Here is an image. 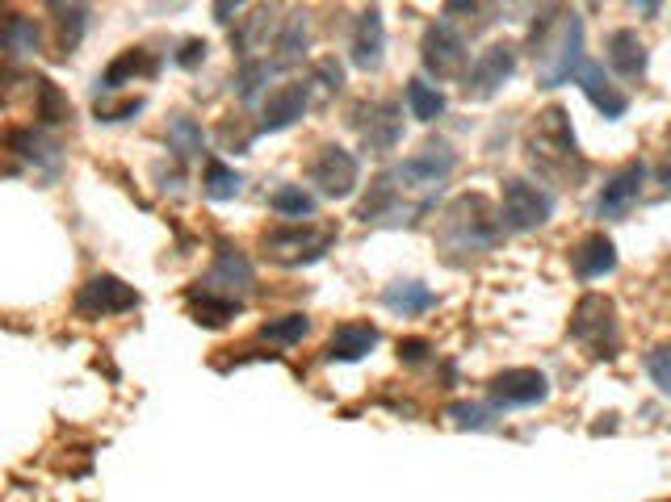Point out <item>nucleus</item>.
Listing matches in <instances>:
<instances>
[{
	"label": "nucleus",
	"mask_w": 671,
	"mask_h": 502,
	"mask_svg": "<svg viewBox=\"0 0 671 502\" xmlns=\"http://www.w3.org/2000/svg\"><path fill=\"white\" fill-rule=\"evenodd\" d=\"M315 193H307L303 185H282L268 193V209L282 214L286 223H311L315 218Z\"/></svg>",
	"instance_id": "28"
},
{
	"label": "nucleus",
	"mask_w": 671,
	"mask_h": 502,
	"mask_svg": "<svg viewBox=\"0 0 671 502\" xmlns=\"http://www.w3.org/2000/svg\"><path fill=\"white\" fill-rule=\"evenodd\" d=\"M647 372H651L654 386L671 398V344H659V348L647 352Z\"/></svg>",
	"instance_id": "36"
},
{
	"label": "nucleus",
	"mask_w": 671,
	"mask_h": 502,
	"mask_svg": "<svg viewBox=\"0 0 671 502\" xmlns=\"http://www.w3.org/2000/svg\"><path fill=\"white\" fill-rule=\"evenodd\" d=\"M336 239H340L336 223H282L261 235V252L277 268H307L324 260Z\"/></svg>",
	"instance_id": "3"
},
{
	"label": "nucleus",
	"mask_w": 671,
	"mask_h": 502,
	"mask_svg": "<svg viewBox=\"0 0 671 502\" xmlns=\"http://www.w3.org/2000/svg\"><path fill=\"white\" fill-rule=\"evenodd\" d=\"M525 155L541 181H550L558 188H576L588 176V160L579 155L576 131H571V113L562 105H546L529 122L525 131Z\"/></svg>",
	"instance_id": "1"
},
{
	"label": "nucleus",
	"mask_w": 671,
	"mask_h": 502,
	"mask_svg": "<svg viewBox=\"0 0 671 502\" xmlns=\"http://www.w3.org/2000/svg\"><path fill=\"white\" fill-rule=\"evenodd\" d=\"M642 185H647V164H642V160L621 164L613 176L604 181L600 197H596V218H621V214L642 197Z\"/></svg>",
	"instance_id": "15"
},
{
	"label": "nucleus",
	"mask_w": 671,
	"mask_h": 502,
	"mask_svg": "<svg viewBox=\"0 0 671 502\" xmlns=\"http://www.w3.org/2000/svg\"><path fill=\"white\" fill-rule=\"evenodd\" d=\"M550 214H555V197L546 193V188H537L533 181H504V202H499V223L504 230H537V226L550 223Z\"/></svg>",
	"instance_id": "7"
},
{
	"label": "nucleus",
	"mask_w": 671,
	"mask_h": 502,
	"mask_svg": "<svg viewBox=\"0 0 671 502\" xmlns=\"http://www.w3.org/2000/svg\"><path fill=\"white\" fill-rule=\"evenodd\" d=\"M240 188H244V176L227 167L223 160H206V172H202V193L211 197V202H231V197H240Z\"/></svg>",
	"instance_id": "32"
},
{
	"label": "nucleus",
	"mask_w": 671,
	"mask_h": 502,
	"mask_svg": "<svg viewBox=\"0 0 671 502\" xmlns=\"http://www.w3.org/2000/svg\"><path fill=\"white\" fill-rule=\"evenodd\" d=\"M487 393H491V402L504 410L537 407V402L550 398V377L541 369H504L487 381Z\"/></svg>",
	"instance_id": "13"
},
{
	"label": "nucleus",
	"mask_w": 671,
	"mask_h": 502,
	"mask_svg": "<svg viewBox=\"0 0 671 502\" xmlns=\"http://www.w3.org/2000/svg\"><path fill=\"white\" fill-rule=\"evenodd\" d=\"M273 68H289V63H298V59L307 55V18H286V25H282V34H277V42H273Z\"/></svg>",
	"instance_id": "31"
},
{
	"label": "nucleus",
	"mask_w": 671,
	"mask_h": 502,
	"mask_svg": "<svg viewBox=\"0 0 671 502\" xmlns=\"http://www.w3.org/2000/svg\"><path fill=\"white\" fill-rule=\"evenodd\" d=\"M571 339L596 360H617L621 356V322H617L613 298L583 294L571 310Z\"/></svg>",
	"instance_id": "4"
},
{
	"label": "nucleus",
	"mask_w": 671,
	"mask_h": 502,
	"mask_svg": "<svg viewBox=\"0 0 671 502\" xmlns=\"http://www.w3.org/2000/svg\"><path fill=\"white\" fill-rule=\"evenodd\" d=\"M214 13H218V21H223V25H231V13H235V4H214Z\"/></svg>",
	"instance_id": "41"
},
{
	"label": "nucleus",
	"mask_w": 671,
	"mask_h": 502,
	"mask_svg": "<svg viewBox=\"0 0 671 502\" xmlns=\"http://www.w3.org/2000/svg\"><path fill=\"white\" fill-rule=\"evenodd\" d=\"M348 51H353V63L362 72H378L386 55V25L378 9H362L357 21H353V38H348Z\"/></svg>",
	"instance_id": "18"
},
{
	"label": "nucleus",
	"mask_w": 671,
	"mask_h": 502,
	"mask_svg": "<svg viewBox=\"0 0 671 502\" xmlns=\"http://www.w3.org/2000/svg\"><path fill=\"white\" fill-rule=\"evenodd\" d=\"M403 101H407V113L416 117V122H437L445 113V93L437 84H428V80H407V89H403Z\"/></svg>",
	"instance_id": "30"
},
{
	"label": "nucleus",
	"mask_w": 671,
	"mask_h": 502,
	"mask_svg": "<svg viewBox=\"0 0 671 502\" xmlns=\"http://www.w3.org/2000/svg\"><path fill=\"white\" fill-rule=\"evenodd\" d=\"M517 63L520 55L512 42H491V47L479 51L475 63H470V72L461 80V96H466V101H491V96L517 75Z\"/></svg>",
	"instance_id": "8"
},
{
	"label": "nucleus",
	"mask_w": 671,
	"mask_h": 502,
	"mask_svg": "<svg viewBox=\"0 0 671 502\" xmlns=\"http://www.w3.org/2000/svg\"><path fill=\"white\" fill-rule=\"evenodd\" d=\"M206 51H211V47H206L202 38H185V42H181V51L173 55V63L176 68H185V72H193V68L206 59Z\"/></svg>",
	"instance_id": "39"
},
{
	"label": "nucleus",
	"mask_w": 671,
	"mask_h": 502,
	"mask_svg": "<svg viewBox=\"0 0 671 502\" xmlns=\"http://www.w3.org/2000/svg\"><path fill=\"white\" fill-rule=\"evenodd\" d=\"M458 164V155L449 143H424L416 155H407L399 167H395V176L403 181V188L411 193V188H428V193H437V188L449 181V172Z\"/></svg>",
	"instance_id": "12"
},
{
	"label": "nucleus",
	"mask_w": 671,
	"mask_h": 502,
	"mask_svg": "<svg viewBox=\"0 0 671 502\" xmlns=\"http://www.w3.org/2000/svg\"><path fill=\"white\" fill-rule=\"evenodd\" d=\"M155 72H160V59H152V51H143V47H131V51H122V55L101 72L96 89H101V93H118L122 84H134L139 75H155Z\"/></svg>",
	"instance_id": "24"
},
{
	"label": "nucleus",
	"mask_w": 671,
	"mask_h": 502,
	"mask_svg": "<svg viewBox=\"0 0 671 502\" xmlns=\"http://www.w3.org/2000/svg\"><path fill=\"white\" fill-rule=\"evenodd\" d=\"M378 327L374 322H340L336 331L327 335L324 344V360H332V365H357V360H365V356L378 348Z\"/></svg>",
	"instance_id": "20"
},
{
	"label": "nucleus",
	"mask_w": 671,
	"mask_h": 502,
	"mask_svg": "<svg viewBox=\"0 0 671 502\" xmlns=\"http://www.w3.org/2000/svg\"><path fill=\"white\" fill-rule=\"evenodd\" d=\"M311 335V318L307 315H282V318H268V322H261V339H268V344H303Z\"/></svg>",
	"instance_id": "34"
},
{
	"label": "nucleus",
	"mask_w": 671,
	"mask_h": 502,
	"mask_svg": "<svg viewBox=\"0 0 671 502\" xmlns=\"http://www.w3.org/2000/svg\"><path fill=\"white\" fill-rule=\"evenodd\" d=\"M420 63L428 75H437L445 84H454V80H466L470 72V51H466V38L449 25V21H433L420 38Z\"/></svg>",
	"instance_id": "6"
},
{
	"label": "nucleus",
	"mask_w": 671,
	"mask_h": 502,
	"mask_svg": "<svg viewBox=\"0 0 671 502\" xmlns=\"http://www.w3.org/2000/svg\"><path fill=\"white\" fill-rule=\"evenodd\" d=\"M403 181L395 176V167H386V172H378L374 176V185H369V193H365V202L357 205V218H362L365 226L369 223H403Z\"/></svg>",
	"instance_id": "19"
},
{
	"label": "nucleus",
	"mask_w": 671,
	"mask_h": 502,
	"mask_svg": "<svg viewBox=\"0 0 671 502\" xmlns=\"http://www.w3.org/2000/svg\"><path fill=\"white\" fill-rule=\"evenodd\" d=\"M499 235H504L499 209H491L482 193H461L437 218V247H441L445 264H454V268H466L470 260L496 252Z\"/></svg>",
	"instance_id": "2"
},
{
	"label": "nucleus",
	"mask_w": 671,
	"mask_h": 502,
	"mask_svg": "<svg viewBox=\"0 0 671 502\" xmlns=\"http://www.w3.org/2000/svg\"><path fill=\"white\" fill-rule=\"evenodd\" d=\"M668 143H671V134H668Z\"/></svg>",
	"instance_id": "42"
},
{
	"label": "nucleus",
	"mask_w": 671,
	"mask_h": 502,
	"mask_svg": "<svg viewBox=\"0 0 671 502\" xmlns=\"http://www.w3.org/2000/svg\"><path fill=\"white\" fill-rule=\"evenodd\" d=\"M169 147H173L176 160H197L206 151V134H202V126L193 117L176 113L173 122H169Z\"/></svg>",
	"instance_id": "33"
},
{
	"label": "nucleus",
	"mask_w": 671,
	"mask_h": 502,
	"mask_svg": "<svg viewBox=\"0 0 671 502\" xmlns=\"http://www.w3.org/2000/svg\"><path fill=\"white\" fill-rule=\"evenodd\" d=\"M311 84H315V80H286V84H277V89L265 96L256 134H277V131H289L294 122H303V113H307L311 105Z\"/></svg>",
	"instance_id": "14"
},
{
	"label": "nucleus",
	"mask_w": 671,
	"mask_h": 502,
	"mask_svg": "<svg viewBox=\"0 0 671 502\" xmlns=\"http://www.w3.org/2000/svg\"><path fill=\"white\" fill-rule=\"evenodd\" d=\"M307 181L327 202H345V197H353L357 185H362V164H357V155L345 151L340 143H324V147L311 155Z\"/></svg>",
	"instance_id": "5"
},
{
	"label": "nucleus",
	"mask_w": 671,
	"mask_h": 502,
	"mask_svg": "<svg viewBox=\"0 0 671 502\" xmlns=\"http://www.w3.org/2000/svg\"><path fill=\"white\" fill-rule=\"evenodd\" d=\"M348 126L357 131L365 151H395L403 139V110L395 101H357L348 110Z\"/></svg>",
	"instance_id": "9"
},
{
	"label": "nucleus",
	"mask_w": 671,
	"mask_h": 502,
	"mask_svg": "<svg viewBox=\"0 0 671 502\" xmlns=\"http://www.w3.org/2000/svg\"><path fill=\"white\" fill-rule=\"evenodd\" d=\"M30 84H34V122H39V126H63V122L72 117L68 93L59 89L51 75H34Z\"/></svg>",
	"instance_id": "26"
},
{
	"label": "nucleus",
	"mask_w": 671,
	"mask_h": 502,
	"mask_svg": "<svg viewBox=\"0 0 671 502\" xmlns=\"http://www.w3.org/2000/svg\"><path fill=\"white\" fill-rule=\"evenodd\" d=\"M445 414L454 419V428H470V431H487L491 423H496V410L482 407V402H449L445 407Z\"/></svg>",
	"instance_id": "35"
},
{
	"label": "nucleus",
	"mask_w": 671,
	"mask_h": 502,
	"mask_svg": "<svg viewBox=\"0 0 671 502\" xmlns=\"http://www.w3.org/2000/svg\"><path fill=\"white\" fill-rule=\"evenodd\" d=\"M571 268H576L579 280H596V277H609L617 268V247L609 235H600V230H592V235H583V239L571 247Z\"/></svg>",
	"instance_id": "21"
},
{
	"label": "nucleus",
	"mask_w": 671,
	"mask_h": 502,
	"mask_svg": "<svg viewBox=\"0 0 671 502\" xmlns=\"http://www.w3.org/2000/svg\"><path fill=\"white\" fill-rule=\"evenodd\" d=\"M604 55H609V68H613L621 80H642L647 75V42L638 38V30H613L609 42H604Z\"/></svg>",
	"instance_id": "22"
},
{
	"label": "nucleus",
	"mask_w": 671,
	"mask_h": 502,
	"mask_svg": "<svg viewBox=\"0 0 671 502\" xmlns=\"http://www.w3.org/2000/svg\"><path fill=\"white\" fill-rule=\"evenodd\" d=\"M139 289L126 285L114 273H96L80 285L77 294V315L80 318H110V315H126V310H139Z\"/></svg>",
	"instance_id": "10"
},
{
	"label": "nucleus",
	"mask_w": 671,
	"mask_h": 502,
	"mask_svg": "<svg viewBox=\"0 0 671 502\" xmlns=\"http://www.w3.org/2000/svg\"><path fill=\"white\" fill-rule=\"evenodd\" d=\"M428 352H433V344H428V339H399V360H407V365L428 360Z\"/></svg>",
	"instance_id": "40"
},
{
	"label": "nucleus",
	"mask_w": 671,
	"mask_h": 502,
	"mask_svg": "<svg viewBox=\"0 0 671 502\" xmlns=\"http://www.w3.org/2000/svg\"><path fill=\"white\" fill-rule=\"evenodd\" d=\"M134 113H143V96H126V101H96V122H126Z\"/></svg>",
	"instance_id": "38"
},
{
	"label": "nucleus",
	"mask_w": 671,
	"mask_h": 502,
	"mask_svg": "<svg viewBox=\"0 0 671 502\" xmlns=\"http://www.w3.org/2000/svg\"><path fill=\"white\" fill-rule=\"evenodd\" d=\"M185 301H190V315L193 322H202V327H227L231 318L244 315V301L235 298H223V294H214V289H206V285H193L190 294H185Z\"/></svg>",
	"instance_id": "23"
},
{
	"label": "nucleus",
	"mask_w": 671,
	"mask_h": 502,
	"mask_svg": "<svg viewBox=\"0 0 671 502\" xmlns=\"http://www.w3.org/2000/svg\"><path fill=\"white\" fill-rule=\"evenodd\" d=\"M576 84L583 89V96L592 101L596 110L609 117V122L626 117V110H630V96L617 89L613 75L604 72V63H596V59H583V68H579V75H576Z\"/></svg>",
	"instance_id": "17"
},
{
	"label": "nucleus",
	"mask_w": 671,
	"mask_h": 502,
	"mask_svg": "<svg viewBox=\"0 0 671 502\" xmlns=\"http://www.w3.org/2000/svg\"><path fill=\"white\" fill-rule=\"evenodd\" d=\"M0 38H4V51H9V55H39L42 51L39 21L18 13V9L4 13V30H0Z\"/></svg>",
	"instance_id": "27"
},
{
	"label": "nucleus",
	"mask_w": 671,
	"mask_h": 502,
	"mask_svg": "<svg viewBox=\"0 0 671 502\" xmlns=\"http://www.w3.org/2000/svg\"><path fill=\"white\" fill-rule=\"evenodd\" d=\"M315 84H324L327 93H340L345 89V63L336 55H324V59H315V75H311Z\"/></svg>",
	"instance_id": "37"
},
{
	"label": "nucleus",
	"mask_w": 671,
	"mask_h": 502,
	"mask_svg": "<svg viewBox=\"0 0 671 502\" xmlns=\"http://www.w3.org/2000/svg\"><path fill=\"white\" fill-rule=\"evenodd\" d=\"M202 285L214 289V294H223V298L244 301L252 294V285H256V268H252V260L235 247V243L218 239L214 243V264Z\"/></svg>",
	"instance_id": "11"
},
{
	"label": "nucleus",
	"mask_w": 671,
	"mask_h": 502,
	"mask_svg": "<svg viewBox=\"0 0 671 502\" xmlns=\"http://www.w3.org/2000/svg\"><path fill=\"white\" fill-rule=\"evenodd\" d=\"M383 306L399 318H416L437 306V294L428 285H420V280H395V285L383 289Z\"/></svg>",
	"instance_id": "25"
},
{
	"label": "nucleus",
	"mask_w": 671,
	"mask_h": 502,
	"mask_svg": "<svg viewBox=\"0 0 671 502\" xmlns=\"http://www.w3.org/2000/svg\"><path fill=\"white\" fill-rule=\"evenodd\" d=\"M4 147H9L13 160H26V164L47 172V176H55L59 164H63V147H59L51 134L34 131V126H9Z\"/></svg>",
	"instance_id": "16"
},
{
	"label": "nucleus",
	"mask_w": 671,
	"mask_h": 502,
	"mask_svg": "<svg viewBox=\"0 0 671 502\" xmlns=\"http://www.w3.org/2000/svg\"><path fill=\"white\" fill-rule=\"evenodd\" d=\"M47 13H55V30H59V59L77 55L80 38H84V25H89V9L84 4H51Z\"/></svg>",
	"instance_id": "29"
}]
</instances>
